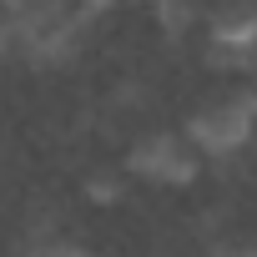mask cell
<instances>
[{
  "instance_id": "6da1fadb",
  "label": "cell",
  "mask_w": 257,
  "mask_h": 257,
  "mask_svg": "<svg viewBox=\"0 0 257 257\" xmlns=\"http://www.w3.org/2000/svg\"><path fill=\"white\" fill-rule=\"evenodd\" d=\"M252 121H257V96L247 86H237V91H217V96L197 101L182 137L197 147V157H237L252 142Z\"/></svg>"
},
{
  "instance_id": "7a4b0ae2",
  "label": "cell",
  "mask_w": 257,
  "mask_h": 257,
  "mask_svg": "<svg viewBox=\"0 0 257 257\" xmlns=\"http://www.w3.org/2000/svg\"><path fill=\"white\" fill-rule=\"evenodd\" d=\"M197 172H202V157L182 132H147L126 152V177L152 187H192Z\"/></svg>"
},
{
  "instance_id": "3957f363",
  "label": "cell",
  "mask_w": 257,
  "mask_h": 257,
  "mask_svg": "<svg viewBox=\"0 0 257 257\" xmlns=\"http://www.w3.org/2000/svg\"><path fill=\"white\" fill-rule=\"evenodd\" d=\"M207 46L257 51V6L252 0H217V11L207 16Z\"/></svg>"
},
{
  "instance_id": "277c9868",
  "label": "cell",
  "mask_w": 257,
  "mask_h": 257,
  "mask_svg": "<svg viewBox=\"0 0 257 257\" xmlns=\"http://www.w3.org/2000/svg\"><path fill=\"white\" fill-rule=\"evenodd\" d=\"M121 192H126L121 172H91V177H86V202H96V207L121 202Z\"/></svg>"
},
{
  "instance_id": "5b68a950",
  "label": "cell",
  "mask_w": 257,
  "mask_h": 257,
  "mask_svg": "<svg viewBox=\"0 0 257 257\" xmlns=\"http://www.w3.org/2000/svg\"><path fill=\"white\" fill-rule=\"evenodd\" d=\"M212 66H227V76H247L252 71V51L247 46H207Z\"/></svg>"
},
{
  "instance_id": "8992f818",
  "label": "cell",
  "mask_w": 257,
  "mask_h": 257,
  "mask_svg": "<svg viewBox=\"0 0 257 257\" xmlns=\"http://www.w3.org/2000/svg\"><path fill=\"white\" fill-rule=\"evenodd\" d=\"M21 257H91L81 242H71V237H36Z\"/></svg>"
},
{
  "instance_id": "52a82bcc",
  "label": "cell",
  "mask_w": 257,
  "mask_h": 257,
  "mask_svg": "<svg viewBox=\"0 0 257 257\" xmlns=\"http://www.w3.org/2000/svg\"><path fill=\"white\" fill-rule=\"evenodd\" d=\"M71 6L81 11V16H101V11H111L116 0H71Z\"/></svg>"
},
{
  "instance_id": "ba28073f",
  "label": "cell",
  "mask_w": 257,
  "mask_h": 257,
  "mask_svg": "<svg viewBox=\"0 0 257 257\" xmlns=\"http://www.w3.org/2000/svg\"><path fill=\"white\" fill-rule=\"evenodd\" d=\"M11 51V21H6V11H0V56Z\"/></svg>"
},
{
  "instance_id": "9c48e42d",
  "label": "cell",
  "mask_w": 257,
  "mask_h": 257,
  "mask_svg": "<svg viewBox=\"0 0 257 257\" xmlns=\"http://www.w3.org/2000/svg\"><path fill=\"white\" fill-rule=\"evenodd\" d=\"M0 6H6V0H0Z\"/></svg>"
}]
</instances>
